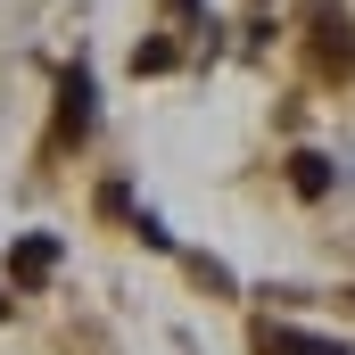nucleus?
<instances>
[{
	"label": "nucleus",
	"instance_id": "obj_1",
	"mask_svg": "<svg viewBox=\"0 0 355 355\" xmlns=\"http://www.w3.org/2000/svg\"><path fill=\"white\" fill-rule=\"evenodd\" d=\"M50 272H58V240H50V232H25V240L8 248V281H17V289H42Z\"/></svg>",
	"mask_w": 355,
	"mask_h": 355
},
{
	"label": "nucleus",
	"instance_id": "obj_2",
	"mask_svg": "<svg viewBox=\"0 0 355 355\" xmlns=\"http://www.w3.org/2000/svg\"><path fill=\"white\" fill-rule=\"evenodd\" d=\"M257 355H347V347H339V339H306V331L265 322V331H257Z\"/></svg>",
	"mask_w": 355,
	"mask_h": 355
},
{
	"label": "nucleus",
	"instance_id": "obj_3",
	"mask_svg": "<svg viewBox=\"0 0 355 355\" xmlns=\"http://www.w3.org/2000/svg\"><path fill=\"white\" fill-rule=\"evenodd\" d=\"M58 124H67V132H83V124H91V75H83V67L58 75Z\"/></svg>",
	"mask_w": 355,
	"mask_h": 355
},
{
	"label": "nucleus",
	"instance_id": "obj_4",
	"mask_svg": "<svg viewBox=\"0 0 355 355\" xmlns=\"http://www.w3.org/2000/svg\"><path fill=\"white\" fill-rule=\"evenodd\" d=\"M331 157H314V149H297V157H289V190H297V198H322V190H331Z\"/></svg>",
	"mask_w": 355,
	"mask_h": 355
},
{
	"label": "nucleus",
	"instance_id": "obj_5",
	"mask_svg": "<svg viewBox=\"0 0 355 355\" xmlns=\"http://www.w3.org/2000/svg\"><path fill=\"white\" fill-rule=\"evenodd\" d=\"M166 67H174V42H141L132 50V75H166Z\"/></svg>",
	"mask_w": 355,
	"mask_h": 355
},
{
	"label": "nucleus",
	"instance_id": "obj_6",
	"mask_svg": "<svg viewBox=\"0 0 355 355\" xmlns=\"http://www.w3.org/2000/svg\"><path fill=\"white\" fill-rule=\"evenodd\" d=\"M0 314H8V289H0Z\"/></svg>",
	"mask_w": 355,
	"mask_h": 355
}]
</instances>
